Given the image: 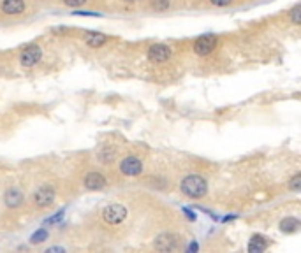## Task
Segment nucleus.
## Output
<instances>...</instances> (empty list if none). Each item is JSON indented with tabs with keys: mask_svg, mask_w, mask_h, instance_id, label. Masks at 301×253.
Masks as SVG:
<instances>
[{
	"mask_svg": "<svg viewBox=\"0 0 301 253\" xmlns=\"http://www.w3.org/2000/svg\"><path fill=\"white\" fill-rule=\"evenodd\" d=\"M99 216L108 227H122L129 218V207L122 202H108L102 206Z\"/></svg>",
	"mask_w": 301,
	"mask_h": 253,
	"instance_id": "39448f33",
	"label": "nucleus"
},
{
	"mask_svg": "<svg viewBox=\"0 0 301 253\" xmlns=\"http://www.w3.org/2000/svg\"><path fill=\"white\" fill-rule=\"evenodd\" d=\"M117 171L123 178H141L146 173L145 160L136 153H125L120 155V158L117 160Z\"/></svg>",
	"mask_w": 301,
	"mask_h": 253,
	"instance_id": "7ed1b4c3",
	"label": "nucleus"
},
{
	"mask_svg": "<svg viewBox=\"0 0 301 253\" xmlns=\"http://www.w3.org/2000/svg\"><path fill=\"white\" fill-rule=\"evenodd\" d=\"M0 202L7 211H19L29 206L27 192L19 185H7L0 192Z\"/></svg>",
	"mask_w": 301,
	"mask_h": 253,
	"instance_id": "20e7f679",
	"label": "nucleus"
},
{
	"mask_svg": "<svg viewBox=\"0 0 301 253\" xmlns=\"http://www.w3.org/2000/svg\"><path fill=\"white\" fill-rule=\"evenodd\" d=\"M111 41L113 39L109 37V35H106L102 32H97V30H88V32H83V35H81V42L86 47H90V49H100V47L108 46Z\"/></svg>",
	"mask_w": 301,
	"mask_h": 253,
	"instance_id": "f8f14e48",
	"label": "nucleus"
},
{
	"mask_svg": "<svg viewBox=\"0 0 301 253\" xmlns=\"http://www.w3.org/2000/svg\"><path fill=\"white\" fill-rule=\"evenodd\" d=\"M118 158H120V148L111 142H106L95 151V162L100 167H113Z\"/></svg>",
	"mask_w": 301,
	"mask_h": 253,
	"instance_id": "9b49d317",
	"label": "nucleus"
},
{
	"mask_svg": "<svg viewBox=\"0 0 301 253\" xmlns=\"http://www.w3.org/2000/svg\"><path fill=\"white\" fill-rule=\"evenodd\" d=\"M90 0H60V4L67 9H80V7H85Z\"/></svg>",
	"mask_w": 301,
	"mask_h": 253,
	"instance_id": "a211bd4d",
	"label": "nucleus"
},
{
	"mask_svg": "<svg viewBox=\"0 0 301 253\" xmlns=\"http://www.w3.org/2000/svg\"><path fill=\"white\" fill-rule=\"evenodd\" d=\"M122 2L127 5H136V4H139V2H143V0H122Z\"/></svg>",
	"mask_w": 301,
	"mask_h": 253,
	"instance_id": "412c9836",
	"label": "nucleus"
},
{
	"mask_svg": "<svg viewBox=\"0 0 301 253\" xmlns=\"http://www.w3.org/2000/svg\"><path fill=\"white\" fill-rule=\"evenodd\" d=\"M300 227H301V221L296 216H287V218H284L280 221V230H282L284 234H294V232L300 230Z\"/></svg>",
	"mask_w": 301,
	"mask_h": 253,
	"instance_id": "2eb2a0df",
	"label": "nucleus"
},
{
	"mask_svg": "<svg viewBox=\"0 0 301 253\" xmlns=\"http://www.w3.org/2000/svg\"><path fill=\"white\" fill-rule=\"evenodd\" d=\"M301 188V173L298 171V173L292 174V178L287 181V190L292 193H298Z\"/></svg>",
	"mask_w": 301,
	"mask_h": 253,
	"instance_id": "f3484780",
	"label": "nucleus"
},
{
	"mask_svg": "<svg viewBox=\"0 0 301 253\" xmlns=\"http://www.w3.org/2000/svg\"><path fill=\"white\" fill-rule=\"evenodd\" d=\"M208 5L212 7H217V9H226V7H231L234 4V0H206Z\"/></svg>",
	"mask_w": 301,
	"mask_h": 253,
	"instance_id": "aec40b11",
	"label": "nucleus"
},
{
	"mask_svg": "<svg viewBox=\"0 0 301 253\" xmlns=\"http://www.w3.org/2000/svg\"><path fill=\"white\" fill-rule=\"evenodd\" d=\"M287 18L291 19V23L294 25V27L300 25V4L292 5V9L287 11Z\"/></svg>",
	"mask_w": 301,
	"mask_h": 253,
	"instance_id": "6ab92c4d",
	"label": "nucleus"
},
{
	"mask_svg": "<svg viewBox=\"0 0 301 253\" xmlns=\"http://www.w3.org/2000/svg\"><path fill=\"white\" fill-rule=\"evenodd\" d=\"M27 0H0V13L7 18H18L27 13Z\"/></svg>",
	"mask_w": 301,
	"mask_h": 253,
	"instance_id": "ddd939ff",
	"label": "nucleus"
},
{
	"mask_svg": "<svg viewBox=\"0 0 301 253\" xmlns=\"http://www.w3.org/2000/svg\"><path fill=\"white\" fill-rule=\"evenodd\" d=\"M151 248L157 252H180L184 248V237L178 232H160L151 241Z\"/></svg>",
	"mask_w": 301,
	"mask_h": 253,
	"instance_id": "6e6552de",
	"label": "nucleus"
},
{
	"mask_svg": "<svg viewBox=\"0 0 301 253\" xmlns=\"http://www.w3.org/2000/svg\"><path fill=\"white\" fill-rule=\"evenodd\" d=\"M44 60V49L39 44H29V46L21 47L16 55V62L19 67L23 69H33Z\"/></svg>",
	"mask_w": 301,
	"mask_h": 253,
	"instance_id": "0eeeda50",
	"label": "nucleus"
},
{
	"mask_svg": "<svg viewBox=\"0 0 301 253\" xmlns=\"http://www.w3.org/2000/svg\"><path fill=\"white\" fill-rule=\"evenodd\" d=\"M148 7L153 13H167L173 7V0H148Z\"/></svg>",
	"mask_w": 301,
	"mask_h": 253,
	"instance_id": "dca6fc26",
	"label": "nucleus"
},
{
	"mask_svg": "<svg viewBox=\"0 0 301 253\" xmlns=\"http://www.w3.org/2000/svg\"><path fill=\"white\" fill-rule=\"evenodd\" d=\"M173 47L169 44H166V42H153L146 49V60L153 63V65H164V63L173 60Z\"/></svg>",
	"mask_w": 301,
	"mask_h": 253,
	"instance_id": "1a4fd4ad",
	"label": "nucleus"
},
{
	"mask_svg": "<svg viewBox=\"0 0 301 253\" xmlns=\"http://www.w3.org/2000/svg\"><path fill=\"white\" fill-rule=\"evenodd\" d=\"M27 201H29V206L37 211V213L51 209L58 201V188L55 187V183H39L32 192L27 193Z\"/></svg>",
	"mask_w": 301,
	"mask_h": 253,
	"instance_id": "f257e3e1",
	"label": "nucleus"
},
{
	"mask_svg": "<svg viewBox=\"0 0 301 253\" xmlns=\"http://www.w3.org/2000/svg\"><path fill=\"white\" fill-rule=\"evenodd\" d=\"M81 187L85 192H104L111 187V179L100 169H88L81 178Z\"/></svg>",
	"mask_w": 301,
	"mask_h": 253,
	"instance_id": "423d86ee",
	"label": "nucleus"
},
{
	"mask_svg": "<svg viewBox=\"0 0 301 253\" xmlns=\"http://www.w3.org/2000/svg\"><path fill=\"white\" fill-rule=\"evenodd\" d=\"M178 192L190 201H201L210 193V181L206 176L198 173L185 174L178 181Z\"/></svg>",
	"mask_w": 301,
	"mask_h": 253,
	"instance_id": "f03ea898",
	"label": "nucleus"
},
{
	"mask_svg": "<svg viewBox=\"0 0 301 253\" xmlns=\"http://www.w3.org/2000/svg\"><path fill=\"white\" fill-rule=\"evenodd\" d=\"M141 183L145 187L155 190V192H167L171 188L169 179L166 178V176H160V174H148L146 178H143Z\"/></svg>",
	"mask_w": 301,
	"mask_h": 253,
	"instance_id": "4468645a",
	"label": "nucleus"
},
{
	"mask_svg": "<svg viewBox=\"0 0 301 253\" xmlns=\"http://www.w3.org/2000/svg\"><path fill=\"white\" fill-rule=\"evenodd\" d=\"M218 46H220V39L215 33H204L192 42V51L199 58H206V56H212Z\"/></svg>",
	"mask_w": 301,
	"mask_h": 253,
	"instance_id": "9d476101",
	"label": "nucleus"
}]
</instances>
